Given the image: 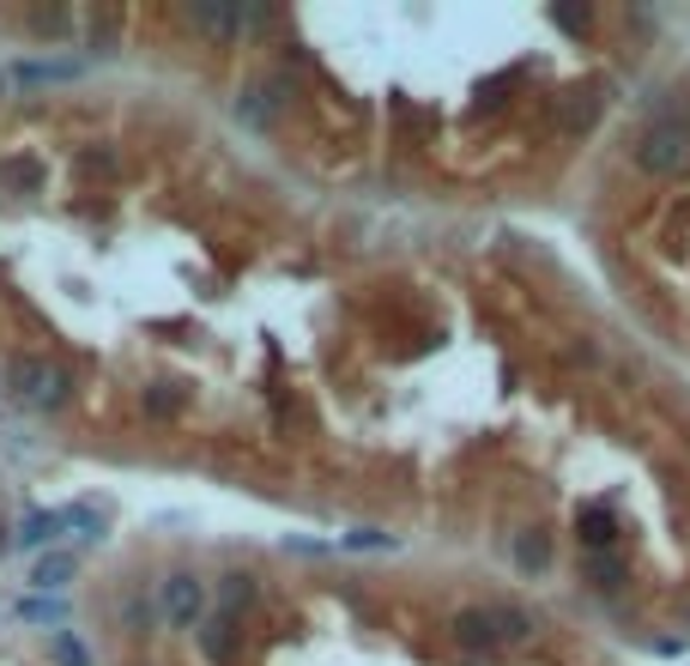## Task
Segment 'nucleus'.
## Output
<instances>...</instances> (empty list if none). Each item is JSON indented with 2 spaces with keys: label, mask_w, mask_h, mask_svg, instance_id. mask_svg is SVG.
Here are the masks:
<instances>
[{
  "label": "nucleus",
  "mask_w": 690,
  "mask_h": 666,
  "mask_svg": "<svg viewBox=\"0 0 690 666\" xmlns=\"http://www.w3.org/2000/svg\"><path fill=\"white\" fill-rule=\"evenodd\" d=\"M636 164L648 176H678L690 164V121L678 116V109H660V116L636 133Z\"/></svg>",
  "instance_id": "f257e3e1"
},
{
  "label": "nucleus",
  "mask_w": 690,
  "mask_h": 666,
  "mask_svg": "<svg viewBox=\"0 0 690 666\" xmlns=\"http://www.w3.org/2000/svg\"><path fill=\"white\" fill-rule=\"evenodd\" d=\"M67 370L49 364V358H13L7 364V394H13L19 406H31V412H55V406H67Z\"/></svg>",
  "instance_id": "f03ea898"
},
{
  "label": "nucleus",
  "mask_w": 690,
  "mask_h": 666,
  "mask_svg": "<svg viewBox=\"0 0 690 666\" xmlns=\"http://www.w3.org/2000/svg\"><path fill=\"white\" fill-rule=\"evenodd\" d=\"M157 612H164L176 630L200 624V612H207V594H200V575H169L164 588H157Z\"/></svg>",
  "instance_id": "7ed1b4c3"
},
{
  "label": "nucleus",
  "mask_w": 690,
  "mask_h": 666,
  "mask_svg": "<svg viewBox=\"0 0 690 666\" xmlns=\"http://www.w3.org/2000/svg\"><path fill=\"white\" fill-rule=\"evenodd\" d=\"M448 630H455V642H460V649H472V654L503 649V642H496V618H491V606H460V612L448 618Z\"/></svg>",
  "instance_id": "20e7f679"
},
{
  "label": "nucleus",
  "mask_w": 690,
  "mask_h": 666,
  "mask_svg": "<svg viewBox=\"0 0 690 666\" xmlns=\"http://www.w3.org/2000/svg\"><path fill=\"white\" fill-rule=\"evenodd\" d=\"M236 649H243V624H236V618H219V612H212L207 624H200V654H207V661H219V666H231Z\"/></svg>",
  "instance_id": "39448f33"
},
{
  "label": "nucleus",
  "mask_w": 690,
  "mask_h": 666,
  "mask_svg": "<svg viewBox=\"0 0 690 666\" xmlns=\"http://www.w3.org/2000/svg\"><path fill=\"white\" fill-rule=\"evenodd\" d=\"M279 97H285V79H261V85H248L243 92V121L248 128H267L279 116Z\"/></svg>",
  "instance_id": "423d86ee"
},
{
  "label": "nucleus",
  "mask_w": 690,
  "mask_h": 666,
  "mask_svg": "<svg viewBox=\"0 0 690 666\" xmlns=\"http://www.w3.org/2000/svg\"><path fill=\"white\" fill-rule=\"evenodd\" d=\"M594 116H599V92H570V97H558V128H563V133H587V128H594Z\"/></svg>",
  "instance_id": "0eeeda50"
},
{
  "label": "nucleus",
  "mask_w": 690,
  "mask_h": 666,
  "mask_svg": "<svg viewBox=\"0 0 690 666\" xmlns=\"http://www.w3.org/2000/svg\"><path fill=\"white\" fill-rule=\"evenodd\" d=\"M248 606H255V575L231 570V575L219 582V618H243Z\"/></svg>",
  "instance_id": "6e6552de"
},
{
  "label": "nucleus",
  "mask_w": 690,
  "mask_h": 666,
  "mask_svg": "<svg viewBox=\"0 0 690 666\" xmlns=\"http://www.w3.org/2000/svg\"><path fill=\"white\" fill-rule=\"evenodd\" d=\"M67 582H73V558H67V551L37 558V570H31V588L37 594H55V588H67Z\"/></svg>",
  "instance_id": "1a4fd4ad"
},
{
  "label": "nucleus",
  "mask_w": 690,
  "mask_h": 666,
  "mask_svg": "<svg viewBox=\"0 0 690 666\" xmlns=\"http://www.w3.org/2000/svg\"><path fill=\"white\" fill-rule=\"evenodd\" d=\"M515 563H522L527 575H539L551 563V546H546V534L539 527H527V534H515Z\"/></svg>",
  "instance_id": "9d476101"
},
{
  "label": "nucleus",
  "mask_w": 690,
  "mask_h": 666,
  "mask_svg": "<svg viewBox=\"0 0 690 666\" xmlns=\"http://www.w3.org/2000/svg\"><path fill=\"white\" fill-rule=\"evenodd\" d=\"M491 618H496V642H534V618L522 606H491Z\"/></svg>",
  "instance_id": "9b49d317"
},
{
  "label": "nucleus",
  "mask_w": 690,
  "mask_h": 666,
  "mask_svg": "<svg viewBox=\"0 0 690 666\" xmlns=\"http://www.w3.org/2000/svg\"><path fill=\"white\" fill-rule=\"evenodd\" d=\"M188 19H195L207 37H231V31L243 25V13H236V7H188Z\"/></svg>",
  "instance_id": "f8f14e48"
},
{
  "label": "nucleus",
  "mask_w": 690,
  "mask_h": 666,
  "mask_svg": "<svg viewBox=\"0 0 690 666\" xmlns=\"http://www.w3.org/2000/svg\"><path fill=\"white\" fill-rule=\"evenodd\" d=\"M61 510H49V515H25V527H19V546H31V551H37V546H49V539L55 534H61Z\"/></svg>",
  "instance_id": "ddd939ff"
},
{
  "label": "nucleus",
  "mask_w": 690,
  "mask_h": 666,
  "mask_svg": "<svg viewBox=\"0 0 690 666\" xmlns=\"http://www.w3.org/2000/svg\"><path fill=\"white\" fill-rule=\"evenodd\" d=\"M587 582H594V594H618V588H624V563L599 558V551H594V558H587Z\"/></svg>",
  "instance_id": "4468645a"
},
{
  "label": "nucleus",
  "mask_w": 690,
  "mask_h": 666,
  "mask_svg": "<svg viewBox=\"0 0 690 666\" xmlns=\"http://www.w3.org/2000/svg\"><path fill=\"white\" fill-rule=\"evenodd\" d=\"M37 183H43L37 157H7V164H0V188H37Z\"/></svg>",
  "instance_id": "2eb2a0df"
},
{
  "label": "nucleus",
  "mask_w": 690,
  "mask_h": 666,
  "mask_svg": "<svg viewBox=\"0 0 690 666\" xmlns=\"http://www.w3.org/2000/svg\"><path fill=\"white\" fill-rule=\"evenodd\" d=\"M582 539H587V551L612 546V515L599 510V503H587V510H582Z\"/></svg>",
  "instance_id": "dca6fc26"
},
{
  "label": "nucleus",
  "mask_w": 690,
  "mask_h": 666,
  "mask_svg": "<svg viewBox=\"0 0 690 666\" xmlns=\"http://www.w3.org/2000/svg\"><path fill=\"white\" fill-rule=\"evenodd\" d=\"M140 406L152 412V419H169V412H183V394L169 388V382H152V388L140 394Z\"/></svg>",
  "instance_id": "f3484780"
},
{
  "label": "nucleus",
  "mask_w": 690,
  "mask_h": 666,
  "mask_svg": "<svg viewBox=\"0 0 690 666\" xmlns=\"http://www.w3.org/2000/svg\"><path fill=\"white\" fill-rule=\"evenodd\" d=\"M49 654H55V661H61V666H92V654L79 649L73 636H55V642H49Z\"/></svg>",
  "instance_id": "a211bd4d"
},
{
  "label": "nucleus",
  "mask_w": 690,
  "mask_h": 666,
  "mask_svg": "<svg viewBox=\"0 0 690 666\" xmlns=\"http://www.w3.org/2000/svg\"><path fill=\"white\" fill-rule=\"evenodd\" d=\"M31 31H43V37H67L73 19H67V13H31Z\"/></svg>",
  "instance_id": "6ab92c4d"
},
{
  "label": "nucleus",
  "mask_w": 690,
  "mask_h": 666,
  "mask_svg": "<svg viewBox=\"0 0 690 666\" xmlns=\"http://www.w3.org/2000/svg\"><path fill=\"white\" fill-rule=\"evenodd\" d=\"M92 43H97V55L116 49V13H97V19H92Z\"/></svg>",
  "instance_id": "aec40b11"
},
{
  "label": "nucleus",
  "mask_w": 690,
  "mask_h": 666,
  "mask_svg": "<svg viewBox=\"0 0 690 666\" xmlns=\"http://www.w3.org/2000/svg\"><path fill=\"white\" fill-rule=\"evenodd\" d=\"M551 25H563V31H587V13H582V7H558V13H551Z\"/></svg>",
  "instance_id": "412c9836"
},
{
  "label": "nucleus",
  "mask_w": 690,
  "mask_h": 666,
  "mask_svg": "<svg viewBox=\"0 0 690 666\" xmlns=\"http://www.w3.org/2000/svg\"><path fill=\"white\" fill-rule=\"evenodd\" d=\"M346 546H352V551L376 546V551H382V546H394V539H388V534H370V527H358V534H346Z\"/></svg>",
  "instance_id": "4be33fe9"
},
{
  "label": "nucleus",
  "mask_w": 690,
  "mask_h": 666,
  "mask_svg": "<svg viewBox=\"0 0 690 666\" xmlns=\"http://www.w3.org/2000/svg\"><path fill=\"white\" fill-rule=\"evenodd\" d=\"M19 618H61V606H55V600H25V606H19Z\"/></svg>",
  "instance_id": "5701e85b"
}]
</instances>
